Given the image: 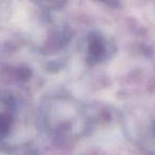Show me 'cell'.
<instances>
[{
    "label": "cell",
    "mask_w": 155,
    "mask_h": 155,
    "mask_svg": "<svg viewBox=\"0 0 155 155\" xmlns=\"http://www.w3.org/2000/svg\"><path fill=\"white\" fill-rule=\"evenodd\" d=\"M11 127V118L7 114L0 115V135H5L8 133Z\"/></svg>",
    "instance_id": "cell-1"
}]
</instances>
